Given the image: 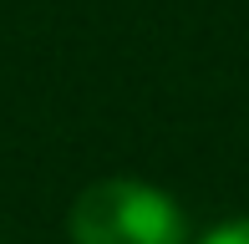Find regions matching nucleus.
Wrapping results in <instances>:
<instances>
[{"mask_svg": "<svg viewBox=\"0 0 249 244\" xmlns=\"http://www.w3.org/2000/svg\"><path fill=\"white\" fill-rule=\"evenodd\" d=\"M71 244H194L183 204L148 178H97L66 209Z\"/></svg>", "mask_w": 249, "mask_h": 244, "instance_id": "1", "label": "nucleus"}, {"mask_svg": "<svg viewBox=\"0 0 249 244\" xmlns=\"http://www.w3.org/2000/svg\"><path fill=\"white\" fill-rule=\"evenodd\" d=\"M194 244H249V219H224V224H213Z\"/></svg>", "mask_w": 249, "mask_h": 244, "instance_id": "2", "label": "nucleus"}]
</instances>
